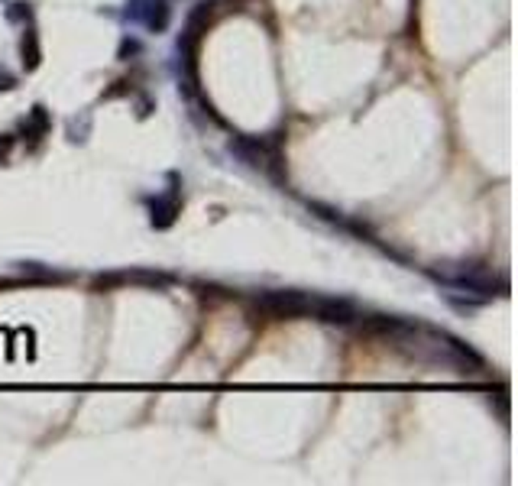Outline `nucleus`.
<instances>
[{
  "label": "nucleus",
  "mask_w": 518,
  "mask_h": 486,
  "mask_svg": "<svg viewBox=\"0 0 518 486\" xmlns=\"http://www.w3.org/2000/svg\"><path fill=\"white\" fill-rule=\"evenodd\" d=\"M253 315L275 318V321H292V318L311 315V298L301 292H266L253 302Z\"/></svg>",
  "instance_id": "obj_1"
},
{
  "label": "nucleus",
  "mask_w": 518,
  "mask_h": 486,
  "mask_svg": "<svg viewBox=\"0 0 518 486\" xmlns=\"http://www.w3.org/2000/svg\"><path fill=\"white\" fill-rule=\"evenodd\" d=\"M311 315L328 321V324H340L343 328V324H353L360 318V311L347 298H311Z\"/></svg>",
  "instance_id": "obj_2"
},
{
  "label": "nucleus",
  "mask_w": 518,
  "mask_h": 486,
  "mask_svg": "<svg viewBox=\"0 0 518 486\" xmlns=\"http://www.w3.org/2000/svg\"><path fill=\"white\" fill-rule=\"evenodd\" d=\"M127 17L143 20V23H146V30L162 32L166 26H169L172 7H169V0H137V3L127 10Z\"/></svg>",
  "instance_id": "obj_3"
},
{
  "label": "nucleus",
  "mask_w": 518,
  "mask_h": 486,
  "mask_svg": "<svg viewBox=\"0 0 518 486\" xmlns=\"http://www.w3.org/2000/svg\"><path fill=\"white\" fill-rule=\"evenodd\" d=\"M175 211H179V204H175V198L169 201H159L156 208H152V224H159V227H169L172 217H175Z\"/></svg>",
  "instance_id": "obj_4"
},
{
  "label": "nucleus",
  "mask_w": 518,
  "mask_h": 486,
  "mask_svg": "<svg viewBox=\"0 0 518 486\" xmlns=\"http://www.w3.org/2000/svg\"><path fill=\"white\" fill-rule=\"evenodd\" d=\"M23 65L26 68H36L39 65V46H36V32H26L23 36Z\"/></svg>",
  "instance_id": "obj_5"
},
{
  "label": "nucleus",
  "mask_w": 518,
  "mask_h": 486,
  "mask_svg": "<svg viewBox=\"0 0 518 486\" xmlns=\"http://www.w3.org/2000/svg\"><path fill=\"white\" fill-rule=\"evenodd\" d=\"M139 52V43H133V39H123V46H120V59H127V55H137Z\"/></svg>",
  "instance_id": "obj_6"
}]
</instances>
